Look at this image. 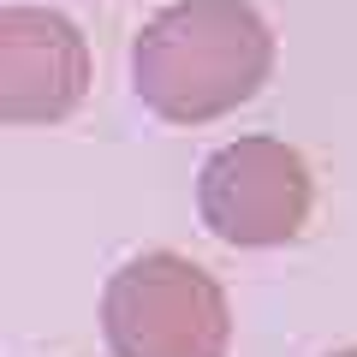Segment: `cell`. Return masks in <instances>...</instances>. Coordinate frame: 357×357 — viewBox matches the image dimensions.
I'll list each match as a JSON object with an SVG mask.
<instances>
[{"label":"cell","mask_w":357,"mask_h":357,"mask_svg":"<svg viewBox=\"0 0 357 357\" xmlns=\"http://www.w3.org/2000/svg\"><path fill=\"white\" fill-rule=\"evenodd\" d=\"M274 72V30L250 0H173L131 48V89L167 126L232 114Z\"/></svg>","instance_id":"6da1fadb"},{"label":"cell","mask_w":357,"mask_h":357,"mask_svg":"<svg viewBox=\"0 0 357 357\" xmlns=\"http://www.w3.org/2000/svg\"><path fill=\"white\" fill-rule=\"evenodd\" d=\"M333 357H357V351H333Z\"/></svg>","instance_id":"5b68a950"},{"label":"cell","mask_w":357,"mask_h":357,"mask_svg":"<svg viewBox=\"0 0 357 357\" xmlns=\"http://www.w3.org/2000/svg\"><path fill=\"white\" fill-rule=\"evenodd\" d=\"M102 333L114 357H227L232 310L208 268L173 250H149L107 280Z\"/></svg>","instance_id":"7a4b0ae2"},{"label":"cell","mask_w":357,"mask_h":357,"mask_svg":"<svg viewBox=\"0 0 357 357\" xmlns=\"http://www.w3.org/2000/svg\"><path fill=\"white\" fill-rule=\"evenodd\" d=\"M197 208L203 227L220 244L238 250H268V244H292L316 208V178L310 161L280 137H238L215 149L197 178Z\"/></svg>","instance_id":"3957f363"},{"label":"cell","mask_w":357,"mask_h":357,"mask_svg":"<svg viewBox=\"0 0 357 357\" xmlns=\"http://www.w3.org/2000/svg\"><path fill=\"white\" fill-rule=\"evenodd\" d=\"M89 96V42L66 13L6 6L0 13V119L54 126Z\"/></svg>","instance_id":"277c9868"}]
</instances>
